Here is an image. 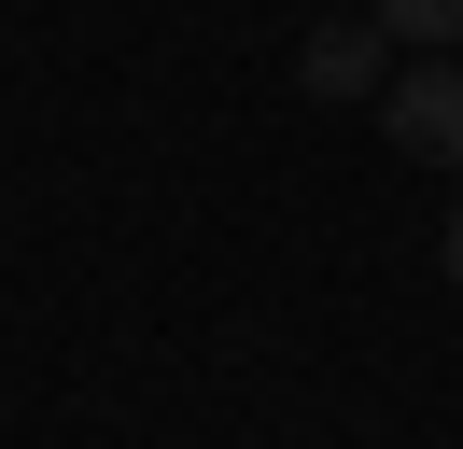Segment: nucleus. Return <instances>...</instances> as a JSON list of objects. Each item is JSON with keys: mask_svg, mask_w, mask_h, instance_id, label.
Listing matches in <instances>:
<instances>
[{"mask_svg": "<svg viewBox=\"0 0 463 449\" xmlns=\"http://www.w3.org/2000/svg\"><path fill=\"white\" fill-rule=\"evenodd\" d=\"M379 140L421 155V168H463V71H449V56H421V71L379 84Z\"/></svg>", "mask_w": 463, "mask_h": 449, "instance_id": "f257e3e1", "label": "nucleus"}, {"mask_svg": "<svg viewBox=\"0 0 463 449\" xmlns=\"http://www.w3.org/2000/svg\"><path fill=\"white\" fill-rule=\"evenodd\" d=\"M379 28H393V43H421V56H449L463 43V0H365Z\"/></svg>", "mask_w": 463, "mask_h": 449, "instance_id": "7ed1b4c3", "label": "nucleus"}, {"mask_svg": "<svg viewBox=\"0 0 463 449\" xmlns=\"http://www.w3.org/2000/svg\"><path fill=\"white\" fill-rule=\"evenodd\" d=\"M435 267H449V295H463V211H449V224H435Z\"/></svg>", "mask_w": 463, "mask_h": 449, "instance_id": "20e7f679", "label": "nucleus"}, {"mask_svg": "<svg viewBox=\"0 0 463 449\" xmlns=\"http://www.w3.org/2000/svg\"><path fill=\"white\" fill-rule=\"evenodd\" d=\"M295 84H309V99H379V84H393V28H351V14H323L309 43H295Z\"/></svg>", "mask_w": 463, "mask_h": 449, "instance_id": "f03ea898", "label": "nucleus"}]
</instances>
